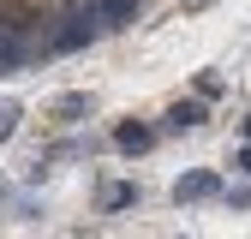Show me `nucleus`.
Segmentation results:
<instances>
[{
  "label": "nucleus",
  "mask_w": 251,
  "mask_h": 239,
  "mask_svg": "<svg viewBox=\"0 0 251 239\" xmlns=\"http://www.w3.org/2000/svg\"><path fill=\"white\" fill-rule=\"evenodd\" d=\"M96 24H102V18H96V6H72L66 18H60V30H54V42H48V48L72 54V48H84L90 36H96Z\"/></svg>",
  "instance_id": "1"
},
{
  "label": "nucleus",
  "mask_w": 251,
  "mask_h": 239,
  "mask_svg": "<svg viewBox=\"0 0 251 239\" xmlns=\"http://www.w3.org/2000/svg\"><path fill=\"white\" fill-rule=\"evenodd\" d=\"M215 191H222V179H215V173H179L174 179V203H203V197H215Z\"/></svg>",
  "instance_id": "2"
},
{
  "label": "nucleus",
  "mask_w": 251,
  "mask_h": 239,
  "mask_svg": "<svg viewBox=\"0 0 251 239\" xmlns=\"http://www.w3.org/2000/svg\"><path fill=\"white\" fill-rule=\"evenodd\" d=\"M18 60H24V24H18V18H6V24H0V72L18 66Z\"/></svg>",
  "instance_id": "3"
},
{
  "label": "nucleus",
  "mask_w": 251,
  "mask_h": 239,
  "mask_svg": "<svg viewBox=\"0 0 251 239\" xmlns=\"http://www.w3.org/2000/svg\"><path fill=\"white\" fill-rule=\"evenodd\" d=\"M90 6H96V18H102L108 30H120V24H132V18H138L144 0H90Z\"/></svg>",
  "instance_id": "4"
},
{
  "label": "nucleus",
  "mask_w": 251,
  "mask_h": 239,
  "mask_svg": "<svg viewBox=\"0 0 251 239\" xmlns=\"http://www.w3.org/2000/svg\"><path fill=\"white\" fill-rule=\"evenodd\" d=\"M114 143H120V156H144V149L155 143V132H150V126H132V120H126V126L114 132Z\"/></svg>",
  "instance_id": "5"
},
{
  "label": "nucleus",
  "mask_w": 251,
  "mask_h": 239,
  "mask_svg": "<svg viewBox=\"0 0 251 239\" xmlns=\"http://www.w3.org/2000/svg\"><path fill=\"white\" fill-rule=\"evenodd\" d=\"M198 120H203V102H179V108L168 114V126H174V132H185V126H198Z\"/></svg>",
  "instance_id": "6"
},
{
  "label": "nucleus",
  "mask_w": 251,
  "mask_h": 239,
  "mask_svg": "<svg viewBox=\"0 0 251 239\" xmlns=\"http://www.w3.org/2000/svg\"><path fill=\"white\" fill-rule=\"evenodd\" d=\"M18 132V102H0V138Z\"/></svg>",
  "instance_id": "7"
},
{
  "label": "nucleus",
  "mask_w": 251,
  "mask_h": 239,
  "mask_svg": "<svg viewBox=\"0 0 251 239\" xmlns=\"http://www.w3.org/2000/svg\"><path fill=\"white\" fill-rule=\"evenodd\" d=\"M84 108H90L84 96H60V102H54V114H60V120H72V114H84Z\"/></svg>",
  "instance_id": "8"
},
{
  "label": "nucleus",
  "mask_w": 251,
  "mask_h": 239,
  "mask_svg": "<svg viewBox=\"0 0 251 239\" xmlns=\"http://www.w3.org/2000/svg\"><path fill=\"white\" fill-rule=\"evenodd\" d=\"M132 197H138L132 186H114V191H108V209H126V203H132Z\"/></svg>",
  "instance_id": "9"
},
{
  "label": "nucleus",
  "mask_w": 251,
  "mask_h": 239,
  "mask_svg": "<svg viewBox=\"0 0 251 239\" xmlns=\"http://www.w3.org/2000/svg\"><path fill=\"white\" fill-rule=\"evenodd\" d=\"M239 173H251V143H245V149H239Z\"/></svg>",
  "instance_id": "10"
},
{
  "label": "nucleus",
  "mask_w": 251,
  "mask_h": 239,
  "mask_svg": "<svg viewBox=\"0 0 251 239\" xmlns=\"http://www.w3.org/2000/svg\"><path fill=\"white\" fill-rule=\"evenodd\" d=\"M185 6H209V0H185Z\"/></svg>",
  "instance_id": "11"
},
{
  "label": "nucleus",
  "mask_w": 251,
  "mask_h": 239,
  "mask_svg": "<svg viewBox=\"0 0 251 239\" xmlns=\"http://www.w3.org/2000/svg\"><path fill=\"white\" fill-rule=\"evenodd\" d=\"M245 132H251V120H245Z\"/></svg>",
  "instance_id": "12"
}]
</instances>
